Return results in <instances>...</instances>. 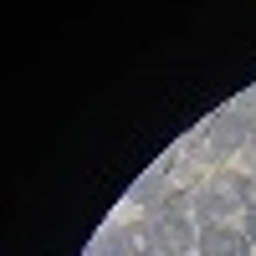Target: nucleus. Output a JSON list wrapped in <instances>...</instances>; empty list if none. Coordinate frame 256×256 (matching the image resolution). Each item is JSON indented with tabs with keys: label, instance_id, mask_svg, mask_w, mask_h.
I'll use <instances>...</instances> for the list:
<instances>
[{
	"label": "nucleus",
	"instance_id": "f257e3e1",
	"mask_svg": "<svg viewBox=\"0 0 256 256\" xmlns=\"http://www.w3.org/2000/svg\"><path fill=\"white\" fill-rule=\"evenodd\" d=\"M174 164H180V148H174V154H164L148 174H138V184L128 190V205H138L144 216H148V210H159L164 195H169V174H174Z\"/></svg>",
	"mask_w": 256,
	"mask_h": 256
},
{
	"label": "nucleus",
	"instance_id": "f03ea898",
	"mask_svg": "<svg viewBox=\"0 0 256 256\" xmlns=\"http://www.w3.org/2000/svg\"><path fill=\"white\" fill-rule=\"evenodd\" d=\"M200 256H246L251 251V236L246 226H200Z\"/></svg>",
	"mask_w": 256,
	"mask_h": 256
},
{
	"label": "nucleus",
	"instance_id": "7ed1b4c3",
	"mask_svg": "<svg viewBox=\"0 0 256 256\" xmlns=\"http://www.w3.org/2000/svg\"><path fill=\"white\" fill-rule=\"evenodd\" d=\"M154 230H159V251L164 256H184L200 246V230L190 226V216H154Z\"/></svg>",
	"mask_w": 256,
	"mask_h": 256
},
{
	"label": "nucleus",
	"instance_id": "20e7f679",
	"mask_svg": "<svg viewBox=\"0 0 256 256\" xmlns=\"http://www.w3.org/2000/svg\"><path fill=\"white\" fill-rule=\"evenodd\" d=\"M88 256H134V246H128V226H102V236L88 246Z\"/></svg>",
	"mask_w": 256,
	"mask_h": 256
},
{
	"label": "nucleus",
	"instance_id": "39448f33",
	"mask_svg": "<svg viewBox=\"0 0 256 256\" xmlns=\"http://www.w3.org/2000/svg\"><path fill=\"white\" fill-rule=\"evenodd\" d=\"M128 246H134V256H154L159 251V230H154V216H144L128 226Z\"/></svg>",
	"mask_w": 256,
	"mask_h": 256
},
{
	"label": "nucleus",
	"instance_id": "423d86ee",
	"mask_svg": "<svg viewBox=\"0 0 256 256\" xmlns=\"http://www.w3.org/2000/svg\"><path fill=\"white\" fill-rule=\"evenodd\" d=\"M169 190H174V195H190V200H195L200 190H205V180H200V169H195V164H184V169L174 164V174H169Z\"/></svg>",
	"mask_w": 256,
	"mask_h": 256
},
{
	"label": "nucleus",
	"instance_id": "0eeeda50",
	"mask_svg": "<svg viewBox=\"0 0 256 256\" xmlns=\"http://www.w3.org/2000/svg\"><path fill=\"white\" fill-rule=\"evenodd\" d=\"M241 154H246V174H256V138H251V144L241 148Z\"/></svg>",
	"mask_w": 256,
	"mask_h": 256
},
{
	"label": "nucleus",
	"instance_id": "6e6552de",
	"mask_svg": "<svg viewBox=\"0 0 256 256\" xmlns=\"http://www.w3.org/2000/svg\"><path fill=\"white\" fill-rule=\"evenodd\" d=\"M246 236H251V246H256V210H246Z\"/></svg>",
	"mask_w": 256,
	"mask_h": 256
},
{
	"label": "nucleus",
	"instance_id": "1a4fd4ad",
	"mask_svg": "<svg viewBox=\"0 0 256 256\" xmlns=\"http://www.w3.org/2000/svg\"><path fill=\"white\" fill-rule=\"evenodd\" d=\"M251 138H256V118H251Z\"/></svg>",
	"mask_w": 256,
	"mask_h": 256
},
{
	"label": "nucleus",
	"instance_id": "9d476101",
	"mask_svg": "<svg viewBox=\"0 0 256 256\" xmlns=\"http://www.w3.org/2000/svg\"><path fill=\"white\" fill-rule=\"evenodd\" d=\"M154 256H164V251H154Z\"/></svg>",
	"mask_w": 256,
	"mask_h": 256
}]
</instances>
